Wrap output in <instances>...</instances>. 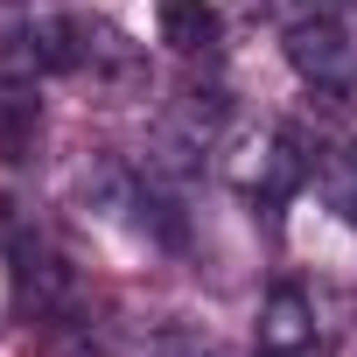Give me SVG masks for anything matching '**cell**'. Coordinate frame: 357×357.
<instances>
[{"mask_svg": "<svg viewBox=\"0 0 357 357\" xmlns=\"http://www.w3.org/2000/svg\"><path fill=\"white\" fill-rule=\"evenodd\" d=\"M0 245H8V273H15L22 308H36L43 322H63L77 308V273H70L63 245L50 238V225H36V218H22L8 204L0 211Z\"/></svg>", "mask_w": 357, "mask_h": 357, "instance_id": "2", "label": "cell"}, {"mask_svg": "<svg viewBox=\"0 0 357 357\" xmlns=\"http://www.w3.org/2000/svg\"><path fill=\"white\" fill-rule=\"evenodd\" d=\"M218 175L245 197V204H280L301 175H308V161H301V133L294 126H273V119H245V126H231L225 140H218Z\"/></svg>", "mask_w": 357, "mask_h": 357, "instance_id": "1", "label": "cell"}, {"mask_svg": "<svg viewBox=\"0 0 357 357\" xmlns=\"http://www.w3.org/2000/svg\"><path fill=\"white\" fill-rule=\"evenodd\" d=\"M287 63H294V77H301L315 98L357 112V22H350V15L287 22Z\"/></svg>", "mask_w": 357, "mask_h": 357, "instance_id": "3", "label": "cell"}, {"mask_svg": "<svg viewBox=\"0 0 357 357\" xmlns=\"http://www.w3.org/2000/svg\"><path fill=\"white\" fill-rule=\"evenodd\" d=\"M252 357H322V315H315L308 287H294V280H273V287L259 294Z\"/></svg>", "mask_w": 357, "mask_h": 357, "instance_id": "4", "label": "cell"}, {"mask_svg": "<svg viewBox=\"0 0 357 357\" xmlns=\"http://www.w3.org/2000/svg\"><path fill=\"white\" fill-rule=\"evenodd\" d=\"M43 140V91L36 77H0V161H29Z\"/></svg>", "mask_w": 357, "mask_h": 357, "instance_id": "7", "label": "cell"}, {"mask_svg": "<svg viewBox=\"0 0 357 357\" xmlns=\"http://www.w3.org/2000/svg\"><path fill=\"white\" fill-rule=\"evenodd\" d=\"M98 350L105 357H218L204 329L190 322H98Z\"/></svg>", "mask_w": 357, "mask_h": 357, "instance_id": "6", "label": "cell"}, {"mask_svg": "<svg viewBox=\"0 0 357 357\" xmlns=\"http://www.w3.org/2000/svg\"><path fill=\"white\" fill-rule=\"evenodd\" d=\"M301 161H308L315 197H322L343 225H357V133L315 126V133H301Z\"/></svg>", "mask_w": 357, "mask_h": 357, "instance_id": "5", "label": "cell"}, {"mask_svg": "<svg viewBox=\"0 0 357 357\" xmlns=\"http://www.w3.org/2000/svg\"><path fill=\"white\" fill-rule=\"evenodd\" d=\"M43 8L29 0H0V77H43Z\"/></svg>", "mask_w": 357, "mask_h": 357, "instance_id": "8", "label": "cell"}, {"mask_svg": "<svg viewBox=\"0 0 357 357\" xmlns=\"http://www.w3.org/2000/svg\"><path fill=\"white\" fill-rule=\"evenodd\" d=\"M161 43L168 50H211L218 43V8L211 0H161Z\"/></svg>", "mask_w": 357, "mask_h": 357, "instance_id": "9", "label": "cell"}]
</instances>
